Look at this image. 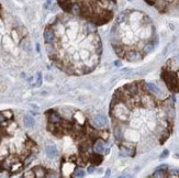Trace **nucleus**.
I'll return each mask as SVG.
<instances>
[{
  "label": "nucleus",
  "mask_w": 179,
  "mask_h": 178,
  "mask_svg": "<svg viewBox=\"0 0 179 178\" xmlns=\"http://www.w3.org/2000/svg\"><path fill=\"white\" fill-rule=\"evenodd\" d=\"M144 81L118 89L110 104L113 133L123 155L134 156L138 146L152 148L154 141L163 144L172 133L174 106L158 101Z\"/></svg>",
  "instance_id": "1"
},
{
  "label": "nucleus",
  "mask_w": 179,
  "mask_h": 178,
  "mask_svg": "<svg viewBox=\"0 0 179 178\" xmlns=\"http://www.w3.org/2000/svg\"><path fill=\"white\" fill-rule=\"evenodd\" d=\"M47 54L68 75L91 73L100 62L102 45L95 24L69 13L58 14L44 31Z\"/></svg>",
  "instance_id": "2"
},
{
  "label": "nucleus",
  "mask_w": 179,
  "mask_h": 178,
  "mask_svg": "<svg viewBox=\"0 0 179 178\" xmlns=\"http://www.w3.org/2000/svg\"><path fill=\"white\" fill-rule=\"evenodd\" d=\"M66 111L68 113L67 118L63 117L56 110L46 112L49 131L58 139L67 136L76 143L77 167L82 168L88 165V163L99 165L103 158L100 154L93 151V145L97 140H107L108 131L91 127L81 110L66 108Z\"/></svg>",
  "instance_id": "3"
},
{
  "label": "nucleus",
  "mask_w": 179,
  "mask_h": 178,
  "mask_svg": "<svg viewBox=\"0 0 179 178\" xmlns=\"http://www.w3.org/2000/svg\"><path fill=\"white\" fill-rule=\"evenodd\" d=\"M110 40L116 53L123 58L132 51L145 55V45L157 43L152 20L143 12L134 10H126L119 14L111 30Z\"/></svg>",
  "instance_id": "4"
},
{
  "label": "nucleus",
  "mask_w": 179,
  "mask_h": 178,
  "mask_svg": "<svg viewBox=\"0 0 179 178\" xmlns=\"http://www.w3.org/2000/svg\"><path fill=\"white\" fill-rule=\"evenodd\" d=\"M57 2L66 13L101 25L112 19L117 0H57Z\"/></svg>",
  "instance_id": "5"
},
{
  "label": "nucleus",
  "mask_w": 179,
  "mask_h": 178,
  "mask_svg": "<svg viewBox=\"0 0 179 178\" xmlns=\"http://www.w3.org/2000/svg\"><path fill=\"white\" fill-rule=\"evenodd\" d=\"M151 6L157 8L161 12H167L170 9L179 7V0H145Z\"/></svg>",
  "instance_id": "6"
},
{
  "label": "nucleus",
  "mask_w": 179,
  "mask_h": 178,
  "mask_svg": "<svg viewBox=\"0 0 179 178\" xmlns=\"http://www.w3.org/2000/svg\"><path fill=\"white\" fill-rule=\"evenodd\" d=\"M93 123L95 124L96 128L102 129V128H105V125H107V119L102 114H96L93 118Z\"/></svg>",
  "instance_id": "7"
},
{
  "label": "nucleus",
  "mask_w": 179,
  "mask_h": 178,
  "mask_svg": "<svg viewBox=\"0 0 179 178\" xmlns=\"http://www.w3.org/2000/svg\"><path fill=\"white\" fill-rule=\"evenodd\" d=\"M105 141H102V139L97 140L96 143H95V145H93V151L96 153L102 154L105 152Z\"/></svg>",
  "instance_id": "8"
},
{
  "label": "nucleus",
  "mask_w": 179,
  "mask_h": 178,
  "mask_svg": "<svg viewBox=\"0 0 179 178\" xmlns=\"http://www.w3.org/2000/svg\"><path fill=\"white\" fill-rule=\"evenodd\" d=\"M145 86H146L148 91L152 92V93H154V95H156V96H161V93H163L161 89L156 86V85L152 84V83H145Z\"/></svg>",
  "instance_id": "9"
},
{
  "label": "nucleus",
  "mask_w": 179,
  "mask_h": 178,
  "mask_svg": "<svg viewBox=\"0 0 179 178\" xmlns=\"http://www.w3.org/2000/svg\"><path fill=\"white\" fill-rule=\"evenodd\" d=\"M45 153H46L49 158H55L56 156H57V153H58V152H57L56 146H54V145H49V146H46V148H45Z\"/></svg>",
  "instance_id": "10"
},
{
  "label": "nucleus",
  "mask_w": 179,
  "mask_h": 178,
  "mask_svg": "<svg viewBox=\"0 0 179 178\" xmlns=\"http://www.w3.org/2000/svg\"><path fill=\"white\" fill-rule=\"evenodd\" d=\"M23 123H24L25 128H28V129H32L33 127H34V119L30 116H28V114H25L24 117H23Z\"/></svg>",
  "instance_id": "11"
},
{
  "label": "nucleus",
  "mask_w": 179,
  "mask_h": 178,
  "mask_svg": "<svg viewBox=\"0 0 179 178\" xmlns=\"http://www.w3.org/2000/svg\"><path fill=\"white\" fill-rule=\"evenodd\" d=\"M32 172L35 173V174H34V177H46V174H44V173H45V169H44L43 167H41V166L34 167V168L32 169Z\"/></svg>",
  "instance_id": "12"
},
{
  "label": "nucleus",
  "mask_w": 179,
  "mask_h": 178,
  "mask_svg": "<svg viewBox=\"0 0 179 178\" xmlns=\"http://www.w3.org/2000/svg\"><path fill=\"white\" fill-rule=\"evenodd\" d=\"M72 176H74V177H82V176H85V171H82L80 167H77V168L74 169Z\"/></svg>",
  "instance_id": "13"
},
{
  "label": "nucleus",
  "mask_w": 179,
  "mask_h": 178,
  "mask_svg": "<svg viewBox=\"0 0 179 178\" xmlns=\"http://www.w3.org/2000/svg\"><path fill=\"white\" fill-rule=\"evenodd\" d=\"M168 153H169V152H168V150H165V151H164V152L161 153V158H165V157H166L167 155H168Z\"/></svg>",
  "instance_id": "14"
},
{
  "label": "nucleus",
  "mask_w": 179,
  "mask_h": 178,
  "mask_svg": "<svg viewBox=\"0 0 179 178\" xmlns=\"http://www.w3.org/2000/svg\"><path fill=\"white\" fill-rule=\"evenodd\" d=\"M109 175H110V171L108 169V171H107V176H109Z\"/></svg>",
  "instance_id": "15"
}]
</instances>
